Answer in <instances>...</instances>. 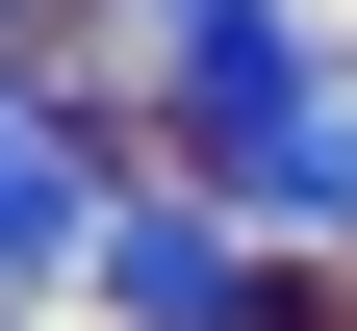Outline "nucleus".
Wrapping results in <instances>:
<instances>
[{
  "label": "nucleus",
  "mask_w": 357,
  "mask_h": 331,
  "mask_svg": "<svg viewBox=\"0 0 357 331\" xmlns=\"http://www.w3.org/2000/svg\"><path fill=\"white\" fill-rule=\"evenodd\" d=\"M102 204H128V178L77 153V128L26 102V77H0V280H26V255H102Z\"/></svg>",
  "instance_id": "obj_3"
},
{
  "label": "nucleus",
  "mask_w": 357,
  "mask_h": 331,
  "mask_svg": "<svg viewBox=\"0 0 357 331\" xmlns=\"http://www.w3.org/2000/svg\"><path fill=\"white\" fill-rule=\"evenodd\" d=\"M281 102H332V52H306V0H178V128H204V153H255Z\"/></svg>",
  "instance_id": "obj_2"
},
{
  "label": "nucleus",
  "mask_w": 357,
  "mask_h": 331,
  "mask_svg": "<svg viewBox=\"0 0 357 331\" xmlns=\"http://www.w3.org/2000/svg\"><path fill=\"white\" fill-rule=\"evenodd\" d=\"M102 306L128 331H255V229L204 204V178H128L102 204Z\"/></svg>",
  "instance_id": "obj_1"
},
{
  "label": "nucleus",
  "mask_w": 357,
  "mask_h": 331,
  "mask_svg": "<svg viewBox=\"0 0 357 331\" xmlns=\"http://www.w3.org/2000/svg\"><path fill=\"white\" fill-rule=\"evenodd\" d=\"M230 204H281V229H357V102H281L255 153H204Z\"/></svg>",
  "instance_id": "obj_4"
}]
</instances>
